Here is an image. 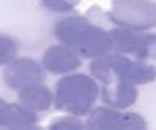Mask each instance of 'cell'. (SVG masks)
I'll use <instances>...</instances> for the list:
<instances>
[{"label": "cell", "instance_id": "7c38bea8", "mask_svg": "<svg viewBox=\"0 0 156 130\" xmlns=\"http://www.w3.org/2000/svg\"><path fill=\"white\" fill-rule=\"evenodd\" d=\"M156 79V68L153 65L147 64L146 61H130L129 70H127V80L133 85H144L149 82H153Z\"/></svg>", "mask_w": 156, "mask_h": 130}, {"label": "cell", "instance_id": "277c9868", "mask_svg": "<svg viewBox=\"0 0 156 130\" xmlns=\"http://www.w3.org/2000/svg\"><path fill=\"white\" fill-rule=\"evenodd\" d=\"M90 129H146L147 124L138 114L120 112L115 107H97L88 112L85 123Z\"/></svg>", "mask_w": 156, "mask_h": 130}, {"label": "cell", "instance_id": "5b68a950", "mask_svg": "<svg viewBox=\"0 0 156 130\" xmlns=\"http://www.w3.org/2000/svg\"><path fill=\"white\" fill-rule=\"evenodd\" d=\"M3 79L11 89L21 91L44 80V67L29 58H15L6 65Z\"/></svg>", "mask_w": 156, "mask_h": 130}, {"label": "cell", "instance_id": "52a82bcc", "mask_svg": "<svg viewBox=\"0 0 156 130\" xmlns=\"http://www.w3.org/2000/svg\"><path fill=\"white\" fill-rule=\"evenodd\" d=\"M41 65L53 74H67L80 67V58L73 48L58 44L46 50Z\"/></svg>", "mask_w": 156, "mask_h": 130}, {"label": "cell", "instance_id": "8992f818", "mask_svg": "<svg viewBox=\"0 0 156 130\" xmlns=\"http://www.w3.org/2000/svg\"><path fill=\"white\" fill-rule=\"evenodd\" d=\"M129 65H130V61L121 53H117V54L106 53L103 56L96 58L91 62L90 68H91L93 76L97 80H100L103 85H108L118 80H127Z\"/></svg>", "mask_w": 156, "mask_h": 130}, {"label": "cell", "instance_id": "ba28073f", "mask_svg": "<svg viewBox=\"0 0 156 130\" xmlns=\"http://www.w3.org/2000/svg\"><path fill=\"white\" fill-rule=\"evenodd\" d=\"M37 121L34 111L21 103H6L0 98V129H32Z\"/></svg>", "mask_w": 156, "mask_h": 130}, {"label": "cell", "instance_id": "9a60e30c", "mask_svg": "<svg viewBox=\"0 0 156 130\" xmlns=\"http://www.w3.org/2000/svg\"><path fill=\"white\" fill-rule=\"evenodd\" d=\"M41 3L53 12H68L74 9L79 0H41Z\"/></svg>", "mask_w": 156, "mask_h": 130}, {"label": "cell", "instance_id": "2e32d148", "mask_svg": "<svg viewBox=\"0 0 156 130\" xmlns=\"http://www.w3.org/2000/svg\"><path fill=\"white\" fill-rule=\"evenodd\" d=\"M85 123H82L76 115L71 117H62L58 121H53L50 124V129H85Z\"/></svg>", "mask_w": 156, "mask_h": 130}, {"label": "cell", "instance_id": "8fae6325", "mask_svg": "<svg viewBox=\"0 0 156 130\" xmlns=\"http://www.w3.org/2000/svg\"><path fill=\"white\" fill-rule=\"evenodd\" d=\"M140 35L141 32L132 30L127 27H117L109 30L112 48H115L121 54H133L138 43H140Z\"/></svg>", "mask_w": 156, "mask_h": 130}, {"label": "cell", "instance_id": "4fadbf2b", "mask_svg": "<svg viewBox=\"0 0 156 130\" xmlns=\"http://www.w3.org/2000/svg\"><path fill=\"white\" fill-rule=\"evenodd\" d=\"M133 56L140 61L156 59V33H143L140 35V43L133 53Z\"/></svg>", "mask_w": 156, "mask_h": 130}, {"label": "cell", "instance_id": "5bb4252c", "mask_svg": "<svg viewBox=\"0 0 156 130\" xmlns=\"http://www.w3.org/2000/svg\"><path fill=\"white\" fill-rule=\"evenodd\" d=\"M18 54V43L9 35H0V65H8Z\"/></svg>", "mask_w": 156, "mask_h": 130}, {"label": "cell", "instance_id": "6da1fadb", "mask_svg": "<svg viewBox=\"0 0 156 130\" xmlns=\"http://www.w3.org/2000/svg\"><path fill=\"white\" fill-rule=\"evenodd\" d=\"M53 35L58 41L73 48L79 56L96 59L112 50L109 32L82 17H68L56 23Z\"/></svg>", "mask_w": 156, "mask_h": 130}, {"label": "cell", "instance_id": "30bf717a", "mask_svg": "<svg viewBox=\"0 0 156 130\" xmlns=\"http://www.w3.org/2000/svg\"><path fill=\"white\" fill-rule=\"evenodd\" d=\"M18 100L27 109L34 112H41V111H47L52 106L55 97L47 86L41 83H35L18 91Z\"/></svg>", "mask_w": 156, "mask_h": 130}, {"label": "cell", "instance_id": "9c48e42d", "mask_svg": "<svg viewBox=\"0 0 156 130\" xmlns=\"http://www.w3.org/2000/svg\"><path fill=\"white\" fill-rule=\"evenodd\" d=\"M138 98L136 85L127 80H118L114 83L103 85L102 88V101L106 106L115 109H124L132 106Z\"/></svg>", "mask_w": 156, "mask_h": 130}, {"label": "cell", "instance_id": "3957f363", "mask_svg": "<svg viewBox=\"0 0 156 130\" xmlns=\"http://www.w3.org/2000/svg\"><path fill=\"white\" fill-rule=\"evenodd\" d=\"M109 18L118 27L144 32L156 26V5L147 0H115Z\"/></svg>", "mask_w": 156, "mask_h": 130}, {"label": "cell", "instance_id": "7a4b0ae2", "mask_svg": "<svg viewBox=\"0 0 156 130\" xmlns=\"http://www.w3.org/2000/svg\"><path fill=\"white\" fill-rule=\"evenodd\" d=\"M99 95L94 79L87 74H70L62 77L55 89V104L70 115H87Z\"/></svg>", "mask_w": 156, "mask_h": 130}]
</instances>
